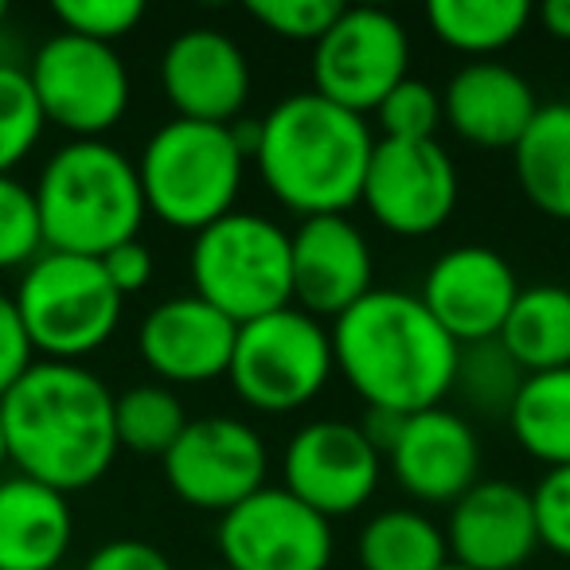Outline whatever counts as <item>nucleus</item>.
<instances>
[{"label":"nucleus","mask_w":570,"mask_h":570,"mask_svg":"<svg viewBox=\"0 0 570 570\" xmlns=\"http://www.w3.org/2000/svg\"><path fill=\"white\" fill-rule=\"evenodd\" d=\"M336 372L333 328L297 305L238 325L227 380L246 406L289 414L309 406Z\"/></svg>","instance_id":"obj_8"},{"label":"nucleus","mask_w":570,"mask_h":570,"mask_svg":"<svg viewBox=\"0 0 570 570\" xmlns=\"http://www.w3.org/2000/svg\"><path fill=\"white\" fill-rule=\"evenodd\" d=\"M539 24L551 40L570 43V0H547L543 9H539Z\"/></svg>","instance_id":"obj_40"},{"label":"nucleus","mask_w":570,"mask_h":570,"mask_svg":"<svg viewBox=\"0 0 570 570\" xmlns=\"http://www.w3.org/2000/svg\"><path fill=\"white\" fill-rule=\"evenodd\" d=\"M43 110L28 79V67L0 59V176L24 165L43 137Z\"/></svg>","instance_id":"obj_30"},{"label":"nucleus","mask_w":570,"mask_h":570,"mask_svg":"<svg viewBox=\"0 0 570 570\" xmlns=\"http://www.w3.org/2000/svg\"><path fill=\"white\" fill-rule=\"evenodd\" d=\"M43 250H48V243H43L36 191L20 184L17 176H0V269L24 274Z\"/></svg>","instance_id":"obj_31"},{"label":"nucleus","mask_w":570,"mask_h":570,"mask_svg":"<svg viewBox=\"0 0 570 570\" xmlns=\"http://www.w3.org/2000/svg\"><path fill=\"white\" fill-rule=\"evenodd\" d=\"M399 489L419 504H458L481 481V442L473 422L450 406L406 414L387 453Z\"/></svg>","instance_id":"obj_17"},{"label":"nucleus","mask_w":570,"mask_h":570,"mask_svg":"<svg viewBox=\"0 0 570 570\" xmlns=\"http://www.w3.org/2000/svg\"><path fill=\"white\" fill-rule=\"evenodd\" d=\"M458 165L438 141H375L360 204L383 230L426 238L458 207Z\"/></svg>","instance_id":"obj_13"},{"label":"nucleus","mask_w":570,"mask_h":570,"mask_svg":"<svg viewBox=\"0 0 570 570\" xmlns=\"http://www.w3.org/2000/svg\"><path fill=\"white\" fill-rule=\"evenodd\" d=\"M285 492L321 512L325 520L352 515L375 497L383 476V453L367 442L360 422L317 419L305 422L282 458Z\"/></svg>","instance_id":"obj_14"},{"label":"nucleus","mask_w":570,"mask_h":570,"mask_svg":"<svg viewBox=\"0 0 570 570\" xmlns=\"http://www.w3.org/2000/svg\"><path fill=\"white\" fill-rule=\"evenodd\" d=\"M508 430L547 469L570 465V367L528 375L508 411Z\"/></svg>","instance_id":"obj_26"},{"label":"nucleus","mask_w":570,"mask_h":570,"mask_svg":"<svg viewBox=\"0 0 570 570\" xmlns=\"http://www.w3.org/2000/svg\"><path fill=\"white\" fill-rule=\"evenodd\" d=\"M114 399L90 367L36 360L32 372L0 399L12 469L63 497L102 481L121 450Z\"/></svg>","instance_id":"obj_1"},{"label":"nucleus","mask_w":570,"mask_h":570,"mask_svg":"<svg viewBox=\"0 0 570 570\" xmlns=\"http://www.w3.org/2000/svg\"><path fill=\"white\" fill-rule=\"evenodd\" d=\"M215 543L230 570H328L336 554L333 520L282 484H266L223 512Z\"/></svg>","instance_id":"obj_11"},{"label":"nucleus","mask_w":570,"mask_h":570,"mask_svg":"<svg viewBox=\"0 0 570 570\" xmlns=\"http://www.w3.org/2000/svg\"><path fill=\"white\" fill-rule=\"evenodd\" d=\"M4 465H12V461H9V442H4V419H0V473H4Z\"/></svg>","instance_id":"obj_41"},{"label":"nucleus","mask_w":570,"mask_h":570,"mask_svg":"<svg viewBox=\"0 0 570 570\" xmlns=\"http://www.w3.org/2000/svg\"><path fill=\"white\" fill-rule=\"evenodd\" d=\"M515 184L535 212L570 223V102L539 106L512 149Z\"/></svg>","instance_id":"obj_23"},{"label":"nucleus","mask_w":570,"mask_h":570,"mask_svg":"<svg viewBox=\"0 0 570 570\" xmlns=\"http://www.w3.org/2000/svg\"><path fill=\"white\" fill-rule=\"evenodd\" d=\"M75 539L71 500L32 476L0 481V570H59Z\"/></svg>","instance_id":"obj_22"},{"label":"nucleus","mask_w":570,"mask_h":570,"mask_svg":"<svg viewBox=\"0 0 570 570\" xmlns=\"http://www.w3.org/2000/svg\"><path fill=\"white\" fill-rule=\"evenodd\" d=\"M442 570H469V567H458V562H445Z\"/></svg>","instance_id":"obj_43"},{"label":"nucleus","mask_w":570,"mask_h":570,"mask_svg":"<svg viewBox=\"0 0 570 570\" xmlns=\"http://www.w3.org/2000/svg\"><path fill=\"white\" fill-rule=\"evenodd\" d=\"M32 191L48 250L82 258H102L137 238L149 212L137 160L110 141H67L48 157Z\"/></svg>","instance_id":"obj_4"},{"label":"nucleus","mask_w":570,"mask_h":570,"mask_svg":"<svg viewBox=\"0 0 570 570\" xmlns=\"http://www.w3.org/2000/svg\"><path fill=\"white\" fill-rule=\"evenodd\" d=\"M294 305L317 321H336L375 289V254L348 215L302 219L289 235Z\"/></svg>","instance_id":"obj_16"},{"label":"nucleus","mask_w":570,"mask_h":570,"mask_svg":"<svg viewBox=\"0 0 570 570\" xmlns=\"http://www.w3.org/2000/svg\"><path fill=\"white\" fill-rule=\"evenodd\" d=\"M445 126L481 149H515L535 121L539 102L531 82L497 59H473L442 90Z\"/></svg>","instance_id":"obj_21"},{"label":"nucleus","mask_w":570,"mask_h":570,"mask_svg":"<svg viewBox=\"0 0 570 570\" xmlns=\"http://www.w3.org/2000/svg\"><path fill=\"white\" fill-rule=\"evenodd\" d=\"M12 302L32 336L36 356L79 364L118 333L126 297L110 285L102 258L43 250L20 274Z\"/></svg>","instance_id":"obj_7"},{"label":"nucleus","mask_w":570,"mask_h":570,"mask_svg":"<svg viewBox=\"0 0 570 570\" xmlns=\"http://www.w3.org/2000/svg\"><path fill=\"white\" fill-rule=\"evenodd\" d=\"M383 129V141H438L442 126V90H434L426 79L406 75L375 110Z\"/></svg>","instance_id":"obj_32"},{"label":"nucleus","mask_w":570,"mask_h":570,"mask_svg":"<svg viewBox=\"0 0 570 570\" xmlns=\"http://www.w3.org/2000/svg\"><path fill=\"white\" fill-rule=\"evenodd\" d=\"M36 364L32 336H28L12 294H0V399L9 395Z\"/></svg>","instance_id":"obj_36"},{"label":"nucleus","mask_w":570,"mask_h":570,"mask_svg":"<svg viewBox=\"0 0 570 570\" xmlns=\"http://www.w3.org/2000/svg\"><path fill=\"white\" fill-rule=\"evenodd\" d=\"M333 356L367 411L419 414L453 395L461 344L430 317L419 294L372 289L333 321Z\"/></svg>","instance_id":"obj_2"},{"label":"nucleus","mask_w":570,"mask_h":570,"mask_svg":"<svg viewBox=\"0 0 570 570\" xmlns=\"http://www.w3.org/2000/svg\"><path fill=\"white\" fill-rule=\"evenodd\" d=\"M520 297L512 262L492 246H453L422 277L419 302L465 348L497 341Z\"/></svg>","instance_id":"obj_15"},{"label":"nucleus","mask_w":570,"mask_h":570,"mask_svg":"<svg viewBox=\"0 0 570 570\" xmlns=\"http://www.w3.org/2000/svg\"><path fill=\"white\" fill-rule=\"evenodd\" d=\"M102 269L114 289H118L121 297H129V294H141L145 285L153 282L157 262H153V250L141 238H129V243L114 246L110 254H102Z\"/></svg>","instance_id":"obj_37"},{"label":"nucleus","mask_w":570,"mask_h":570,"mask_svg":"<svg viewBox=\"0 0 570 570\" xmlns=\"http://www.w3.org/2000/svg\"><path fill=\"white\" fill-rule=\"evenodd\" d=\"M523 367L508 356V348L497 341L465 344L458 356V375H453V395L465 399L473 411L492 414V419H508L515 395L523 387Z\"/></svg>","instance_id":"obj_29"},{"label":"nucleus","mask_w":570,"mask_h":570,"mask_svg":"<svg viewBox=\"0 0 570 570\" xmlns=\"http://www.w3.org/2000/svg\"><path fill=\"white\" fill-rule=\"evenodd\" d=\"M207 570H230V567H207Z\"/></svg>","instance_id":"obj_44"},{"label":"nucleus","mask_w":570,"mask_h":570,"mask_svg":"<svg viewBox=\"0 0 570 570\" xmlns=\"http://www.w3.org/2000/svg\"><path fill=\"white\" fill-rule=\"evenodd\" d=\"M4 20H9V4H4V0H0V24H4Z\"/></svg>","instance_id":"obj_42"},{"label":"nucleus","mask_w":570,"mask_h":570,"mask_svg":"<svg viewBox=\"0 0 570 570\" xmlns=\"http://www.w3.org/2000/svg\"><path fill=\"white\" fill-rule=\"evenodd\" d=\"M188 411L180 395L165 383H141L114 399V426H118L121 450L145 453V458H165L176 438L188 430Z\"/></svg>","instance_id":"obj_28"},{"label":"nucleus","mask_w":570,"mask_h":570,"mask_svg":"<svg viewBox=\"0 0 570 570\" xmlns=\"http://www.w3.org/2000/svg\"><path fill=\"white\" fill-rule=\"evenodd\" d=\"M51 12L63 24V32L95 43H110V48L145 20L141 0H56Z\"/></svg>","instance_id":"obj_33"},{"label":"nucleus","mask_w":570,"mask_h":570,"mask_svg":"<svg viewBox=\"0 0 570 570\" xmlns=\"http://www.w3.org/2000/svg\"><path fill=\"white\" fill-rule=\"evenodd\" d=\"M500 344H504L508 356L523 367V375L570 367V289L567 285L543 282V285H531V289H520L504 328H500Z\"/></svg>","instance_id":"obj_24"},{"label":"nucleus","mask_w":570,"mask_h":570,"mask_svg":"<svg viewBox=\"0 0 570 570\" xmlns=\"http://www.w3.org/2000/svg\"><path fill=\"white\" fill-rule=\"evenodd\" d=\"M411 36L387 9H344L313 43V90L352 114H372L406 79Z\"/></svg>","instance_id":"obj_10"},{"label":"nucleus","mask_w":570,"mask_h":570,"mask_svg":"<svg viewBox=\"0 0 570 570\" xmlns=\"http://www.w3.org/2000/svg\"><path fill=\"white\" fill-rule=\"evenodd\" d=\"M528 0H430L426 24L445 48L461 56L489 59L512 48L531 24Z\"/></svg>","instance_id":"obj_25"},{"label":"nucleus","mask_w":570,"mask_h":570,"mask_svg":"<svg viewBox=\"0 0 570 570\" xmlns=\"http://www.w3.org/2000/svg\"><path fill=\"white\" fill-rule=\"evenodd\" d=\"M246 145L235 126L173 118L145 141L137 157L145 207L173 230L199 235L235 212L246 176Z\"/></svg>","instance_id":"obj_5"},{"label":"nucleus","mask_w":570,"mask_h":570,"mask_svg":"<svg viewBox=\"0 0 570 570\" xmlns=\"http://www.w3.org/2000/svg\"><path fill=\"white\" fill-rule=\"evenodd\" d=\"M344 4L336 0H250L246 17L266 32L294 43H321V36L341 20Z\"/></svg>","instance_id":"obj_34"},{"label":"nucleus","mask_w":570,"mask_h":570,"mask_svg":"<svg viewBox=\"0 0 570 570\" xmlns=\"http://www.w3.org/2000/svg\"><path fill=\"white\" fill-rule=\"evenodd\" d=\"M356 559L364 570H442L450 562L445 528L419 508H387L360 531Z\"/></svg>","instance_id":"obj_27"},{"label":"nucleus","mask_w":570,"mask_h":570,"mask_svg":"<svg viewBox=\"0 0 570 570\" xmlns=\"http://www.w3.org/2000/svg\"><path fill=\"white\" fill-rule=\"evenodd\" d=\"M28 79L43 121L71 134V141H106L129 110V71L110 43L56 32L32 56Z\"/></svg>","instance_id":"obj_9"},{"label":"nucleus","mask_w":570,"mask_h":570,"mask_svg":"<svg viewBox=\"0 0 570 570\" xmlns=\"http://www.w3.org/2000/svg\"><path fill=\"white\" fill-rule=\"evenodd\" d=\"M535 504L539 547H551L554 554L570 559V465L547 469L543 481L531 489Z\"/></svg>","instance_id":"obj_35"},{"label":"nucleus","mask_w":570,"mask_h":570,"mask_svg":"<svg viewBox=\"0 0 570 570\" xmlns=\"http://www.w3.org/2000/svg\"><path fill=\"white\" fill-rule=\"evenodd\" d=\"M191 294L250 325L294 305L289 269V230L254 212H230L191 238Z\"/></svg>","instance_id":"obj_6"},{"label":"nucleus","mask_w":570,"mask_h":570,"mask_svg":"<svg viewBox=\"0 0 570 570\" xmlns=\"http://www.w3.org/2000/svg\"><path fill=\"white\" fill-rule=\"evenodd\" d=\"M160 90L176 118L230 126L250 98L246 51L219 28H188L160 56Z\"/></svg>","instance_id":"obj_18"},{"label":"nucleus","mask_w":570,"mask_h":570,"mask_svg":"<svg viewBox=\"0 0 570 570\" xmlns=\"http://www.w3.org/2000/svg\"><path fill=\"white\" fill-rule=\"evenodd\" d=\"M160 461H165V481L176 500L219 515L266 489L269 473V453L258 430L227 414L191 419Z\"/></svg>","instance_id":"obj_12"},{"label":"nucleus","mask_w":570,"mask_h":570,"mask_svg":"<svg viewBox=\"0 0 570 570\" xmlns=\"http://www.w3.org/2000/svg\"><path fill=\"white\" fill-rule=\"evenodd\" d=\"M238 325L223 317L204 297L184 294L153 305L137 328V348L153 375L160 383H180V387H199L227 375L230 356H235Z\"/></svg>","instance_id":"obj_19"},{"label":"nucleus","mask_w":570,"mask_h":570,"mask_svg":"<svg viewBox=\"0 0 570 570\" xmlns=\"http://www.w3.org/2000/svg\"><path fill=\"white\" fill-rule=\"evenodd\" d=\"M450 562L469 570H520L539 547L535 504L515 481H476L445 520Z\"/></svg>","instance_id":"obj_20"},{"label":"nucleus","mask_w":570,"mask_h":570,"mask_svg":"<svg viewBox=\"0 0 570 570\" xmlns=\"http://www.w3.org/2000/svg\"><path fill=\"white\" fill-rule=\"evenodd\" d=\"M406 414H395V411H367L364 422H360V430L367 434V442L375 445V450L383 453V461H387L391 445L399 442V430H403Z\"/></svg>","instance_id":"obj_39"},{"label":"nucleus","mask_w":570,"mask_h":570,"mask_svg":"<svg viewBox=\"0 0 570 570\" xmlns=\"http://www.w3.org/2000/svg\"><path fill=\"white\" fill-rule=\"evenodd\" d=\"M375 153L367 118L321 98L317 90L285 95L254 121V165L285 212L317 219L348 215L364 196Z\"/></svg>","instance_id":"obj_3"},{"label":"nucleus","mask_w":570,"mask_h":570,"mask_svg":"<svg viewBox=\"0 0 570 570\" xmlns=\"http://www.w3.org/2000/svg\"><path fill=\"white\" fill-rule=\"evenodd\" d=\"M82 570H176L160 547L145 543V539H110L102 543Z\"/></svg>","instance_id":"obj_38"}]
</instances>
